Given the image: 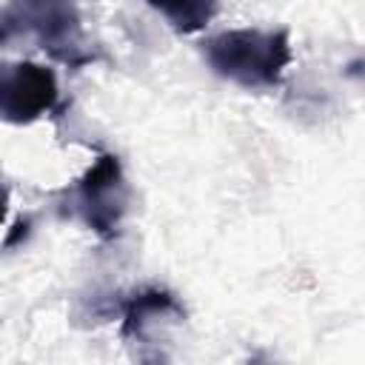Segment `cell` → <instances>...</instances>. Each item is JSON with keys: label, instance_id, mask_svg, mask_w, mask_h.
I'll return each mask as SVG.
<instances>
[{"label": "cell", "instance_id": "277c9868", "mask_svg": "<svg viewBox=\"0 0 365 365\" xmlns=\"http://www.w3.org/2000/svg\"><path fill=\"white\" fill-rule=\"evenodd\" d=\"M60 100L57 74L40 63H9L0 74V114L6 123L26 125L54 111Z\"/></svg>", "mask_w": 365, "mask_h": 365}, {"label": "cell", "instance_id": "7a4b0ae2", "mask_svg": "<svg viewBox=\"0 0 365 365\" xmlns=\"http://www.w3.org/2000/svg\"><path fill=\"white\" fill-rule=\"evenodd\" d=\"M14 34L34 37V43L68 68L86 66L94 54L86 48L83 20L71 0H9L3 9V40Z\"/></svg>", "mask_w": 365, "mask_h": 365}, {"label": "cell", "instance_id": "3957f363", "mask_svg": "<svg viewBox=\"0 0 365 365\" xmlns=\"http://www.w3.org/2000/svg\"><path fill=\"white\" fill-rule=\"evenodd\" d=\"M63 194V205H68V211L80 217L97 237L108 240L117 234V225L128 205V185L114 154H100L94 165Z\"/></svg>", "mask_w": 365, "mask_h": 365}, {"label": "cell", "instance_id": "8992f818", "mask_svg": "<svg viewBox=\"0 0 365 365\" xmlns=\"http://www.w3.org/2000/svg\"><path fill=\"white\" fill-rule=\"evenodd\" d=\"M148 6L160 11L174 26V31L194 34L214 20L220 0H148Z\"/></svg>", "mask_w": 365, "mask_h": 365}, {"label": "cell", "instance_id": "6da1fadb", "mask_svg": "<svg viewBox=\"0 0 365 365\" xmlns=\"http://www.w3.org/2000/svg\"><path fill=\"white\" fill-rule=\"evenodd\" d=\"M208 68L242 88H274L291 63L285 29H228L200 43Z\"/></svg>", "mask_w": 365, "mask_h": 365}, {"label": "cell", "instance_id": "5b68a950", "mask_svg": "<svg viewBox=\"0 0 365 365\" xmlns=\"http://www.w3.org/2000/svg\"><path fill=\"white\" fill-rule=\"evenodd\" d=\"M182 317H185V311L174 299V294L160 291V288H143V291H137V294H131L125 299V308H123V336L143 339L145 331L157 319H182Z\"/></svg>", "mask_w": 365, "mask_h": 365}]
</instances>
